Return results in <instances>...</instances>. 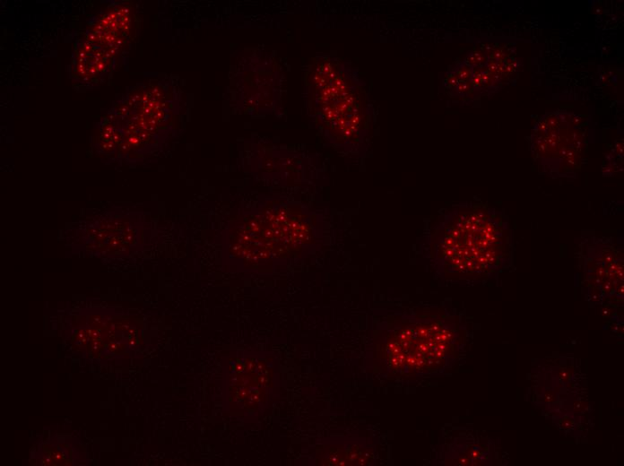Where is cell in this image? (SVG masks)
<instances>
[{"label":"cell","instance_id":"6da1fadb","mask_svg":"<svg viewBox=\"0 0 624 466\" xmlns=\"http://www.w3.org/2000/svg\"><path fill=\"white\" fill-rule=\"evenodd\" d=\"M421 247L439 276L480 280L511 263L512 230L502 212L470 202L441 212L425 233Z\"/></svg>","mask_w":624,"mask_h":466},{"label":"cell","instance_id":"7a4b0ae2","mask_svg":"<svg viewBox=\"0 0 624 466\" xmlns=\"http://www.w3.org/2000/svg\"><path fill=\"white\" fill-rule=\"evenodd\" d=\"M306 91L321 134L342 153L363 158L369 148L375 108L358 68L335 56H318L307 75Z\"/></svg>","mask_w":624,"mask_h":466},{"label":"cell","instance_id":"3957f363","mask_svg":"<svg viewBox=\"0 0 624 466\" xmlns=\"http://www.w3.org/2000/svg\"><path fill=\"white\" fill-rule=\"evenodd\" d=\"M229 237L230 249L242 248V255L276 257L289 261L308 255L323 240V224L306 205L282 202L263 217L242 219ZM247 255V257H248Z\"/></svg>","mask_w":624,"mask_h":466},{"label":"cell","instance_id":"277c9868","mask_svg":"<svg viewBox=\"0 0 624 466\" xmlns=\"http://www.w3.org/2000/svg\"><path fill=\"white\" fill-rule=\"evenodd\" d=\"M529 145L533 160L549 175L574 176L586 150V125L573 112H547L533 125Z\"/></svg>","mask_w":624,"mask_h":466},{"label":"cell","instance_id":"5b68a950","mask_svg":"<svg viewBox=\"0 0 624 466\" xmlns=\"http://www.w3.org/2000/svg\"><path fill=\"white\" fill-rule=\"evenodd\" d=\"M83 247L103 254H127L143 245V229L139 219L124 217L92 219L82 227Z\"/></svg>","mask_w":624,"mask_h":466},{"label":"cell","instance_id":"8992f818","mask_svg":"<svg viewBox=\"0 0 624 466\" xmlns=\"http://www.w3.org/2000/svg\"><path fill=\"white\" fill-rule=\"evenodd\" d=\"M506 47H475L464 61L471 66L474 97L499 91L518 67L516 60L505 52Z\"/></svg>","mask_w":624,"mask_h":466},{"label":"cell","instance_id":"52a82bcc","mask_svg":"<svg viewBox=\"0 0 624 466\" xmlns=\"http://www.w3.org/2000/svg\"><path fill=\"white\" fill-rule=\"evenodd\" d=\"M443 90L451 97L462 99H474L472 73L464 60L455 62L442 79Z\"/></svg>","mask_w":624,"mask_h":466}]
</instances>
